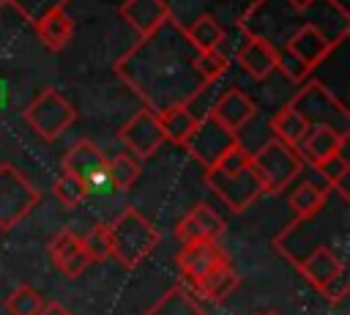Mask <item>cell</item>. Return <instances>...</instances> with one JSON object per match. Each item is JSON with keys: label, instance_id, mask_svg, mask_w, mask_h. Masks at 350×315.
I'll use <instances>...</instances> for the list:
<instances>
[{"label": "cell", "instance_id": "1", "mask_svg": "<svg viewBox=\"0 0 350 315\" xmlns=\"http://www.w3.org/2000/svg\"><path fill=\"white\" fill-rule=\"evenodd\" d=\"M197 49L186 41L183 25L167 19L156 33L139 38L123 58H118V77L150 107L167 110L189 104L208 85L194 68Z\"/></svg>", "mask_w": 350, "mask_h": 315}, {"label": "cell", "instance_id": "2", "mask_svg": "<svg viewBox=\"0 0 350 315\" xmlns=\"http://www.w3.org/2000/svg\"><path fill=\"white\" fill-rule=\"evenodd\" d=\"M107 230H109L112 257L123 268H137L161 241V233L137 208H123L107 225Z\"/></svg>", "mask_w": 350, "mask_h": 315}, {"label": "cell", "instance_id": "3", "mask_svg": "<svg viewBox=\"0 0 350 315\" xmlns=\"http://www.w3.org/2000/svg\"><path fill=\"white\" fill-rule=\"evenodd\" d=\"M22 118L30 123V129H33L41 140L52 142V140H57V137L77 121V110L71 107V101H68L60 90L44 88V90H38L36 99L25 107V115H22Z\"/></svg>", "mask_w": 350, "mask_h": 315}, {"label": "cell", "instance_id": "4", "mask_svg": "<svg viewBox=\"0 0 350 315\" xmlns=\"http://www.w3.org/2000/svg\"><path fill=\"white\" fill-rule=\"evenodd\" d=\"M293 110H298L309 126L314 123H325L342 134H350V112L347 107L323 85V82H306L290 101Z\"/></svg>", "mask_w": 350, "mask_h": 315}, {"label": "cell", "instance_id": "5", "mask_svg": "<svg viewBox=\"0 0 350 315\" xmlns=\"http://www.w3.org/2000/svg\"><path fill=\"white\" fill-rule=\"evenodd\" d=\"M252 167L257 170L265 192H282L301 175L304 159L298 156L295 148L279 140H268L257 153H252Z\"/></svg>", "mask_w": 350, "mask_h": 315}, {"label": "cell", "instance_id": "6", "mask_svg": "<svg viewBox=\"0 0 350 315\" xmlns=\"http://www.w3.org/2000/svg\"><path fill=\"white\" fill-rule=\"evenodd\" d=\"M38 205V189L14 164H0V227L11 230Z\"/></svg>", "mask_w": 350, "mask_h": 315}, {"label": "cell", "instance_id": "7", "mask_svg": "<svg viewBox=\"0 0 350 315\" xmlns=\"http://www.w3.org/2000/svg\"><path fill=\"white\" fill-rule=\"evenodd\" d=\"M205 181L211 192L232 211L249 208L260 194H265V186L257 175V170L249 164L238 173H219V170H205Z\"/></svg>", "mask_w": 350, "mask_h": 315}, {"label": "cell", "instance_id": "8", "mask_svg": "<svg viewBox=\"0 0 350 315\" xmlns=\"http://www.w3.org/2000/svg\"><path fill=\"white\" fill-rule=\"evenodd\" d=\"M241 142L238 134H232L230 129H224L213 115H202L194 126V131L183 140V148L189 151V156L194 162H200L205 170L216 167V162L235 145Z\"/></svg>", "mask_w": 350, "mask_h": 315}, {"label": "cell", "instance_id": "9", "mask_svg": "<svg viewBox=\"0 0 350 315\" xmlns=\"http://www.w3.org/2000/svg\"><path fill=\"white\" fill-rule=\"evenodd\" d=\"M120 142L129 148V153H134L139 162L153 156L164 140V131H161V123H159V112L150 110V107H142L139 112H134L118 131Z\"/></svg>", "mask_w": 350, "mask_h": 315}, {"label": "cell", "instance_id": "10", "mask_svg": "<svg viewBox=\"0 0 350 315\" xmlns=\"http://www.w3.org/2000/svg\"><path fill=\"white\" fill-rule=\"evenodd\" d=\"M284 49H290L304 66H309V68L314 71V68L331 55V49H336V44H334L328 36H323L314 25L301 22V25L287 36Z\"/></svg>", "mask_w": 350, "mask_h": 315}, {"label": "cell", "instance_id": "11", "mask_svg": "<svg viewBox=\"0 0 350 315\" xmlns=\"http://www.w3.org/2000/svg\"><path fill=\"white\" fill-rule=\"evenodd\" d=\"M49 257L55 263V268L66 277V279H77L88 271L90 257L82 247V238L71 230H60L52 241H49Z\"/></svg>", "mask_w": 350, "mask_h": 315}, {"label": "cell", "instance_id": "12", "mask_svg": "<svg viewBox=\"0 0 350 315\" xmlns=\"http://www.w3.org/2000/svg\"><path fill=\"white\" fill-rule=\"evenodd\" d=\"M224 230V219L205 203H197L175 227V238L180 244H197V241H216Z\"/></svg>", "mask_w": 350, "mask_h": 315}, {"label": "cell", "instance_id": "13", "mask_svg": "<svg viewBox=\"0 0 350 315\" xmlns=\"http://www.w3.org/2000/svg\"><path fill=\"white\" fill-rule=\"evenodd\" d=\"M120 19L139 36L156 33L167 19H172V11L164 0H126L120 5Z\"/></svg>", "mask_w": 350, "mask_h": 315}, {"label": "cell", "instance_id": "14", "mask_svg": "<svg viewBox=\"0 0 350 315\" xmlns=\"http://www.w3.org/2000/svg\"><path fill=\"white\" fill-rule=\"evenodd\" d=\"M257 107L254 101L249 99V93H243L241 88H227L211 107L208 115H213L224 129H230L232 134H238L252 118H254Z\"/></svg>", "mask_w": 350, "mask_h": 315}, {"label": "cell", "instance_id": "15", "mask_svg": "<svg viewBox=\"0 0 350 315\" xmlns=\"http://www.w3.org/2000/svg\"><path fill=\"white\" fill-rule=\"evenodd\" d=\"M345 142H347V134L325 126V123H314L306 129V134L301 137V142L295 145L298 156L309 164H317L320 159L336 153V151H345Z\"/></svg>", "mask_w": 350, "mask_h": 315}, {"label": "cell", "instance_id": "16", "mask_svg": "<svg viewBox=\"0 0 350 315\" xmlns=\"http://www.w3.org/2000/svg\"><path fill=\"white\" fill-rule=\"evenodd\" d=\"M235 58L252 79H265L271 71H276V47L260 36L243 33V44L238 47Z\"/></svg>", "mask_w": 350, "mask_h": 315}, {"label": "cell", "instance_id": "17", "mask_svg": "<svg viewBox=\"0 0 350 315\" xmlns=\"http://www.w3.org/2000/svg\"><path fill=\"white\" fill-rule=\"evenodd\" d=\"M227 255L221 252V247L216 241H197V244H183V249L178 252V268L183 274V285L200 279L208 268H213L219 260H224Z\"/></svg>", "mask_w": 350, "mask_h": 315}, {"label": "cell", "instance_id": "18", "mask_svg": "<svg viewBox=\"0 0 350 315\" xmlns=\"http://www.w3.org/2000/svg\"><path fill=\"white\" fill-rule=\"evenodd\" d=\"M189 290L197 293V299H208V301H224L235 288H238V274L232 268V263L224 257L219 260L213 268H208L200 279L186 285Z\"/></svg>", "mask_w": 350, "mask_h": 315}, {"label": "cell", "instance_id": "19", "mask_svg": "<svg viewBox=\"0 0 350 315\" xmlns=\"http://www.w3.org/2000/svg\"><path fill=\"white\" fill-rule=\"evenodd\" d=\"M295 268L301 271V277L320 293L323 290V285L328 282V279H334L342 268H345V263L334 255V249L331 247H314L304 260H298L295 263Z\"/></svg>", "mask_w": 350, "mask_h": 315}, {"label": "cell", "instance_id": "20", "mask_svg": "<svg viewBox=\"0 0 350 315\" xmlns=\"http://www.w3.org/2000/svg\"><path fill=\"white\" fill-rule=\"evenodd\" d=\"M328 194H331V184L328 181H304L293 189L290 194V205L295 211V219H314L325 203H328Z\"/></svg>", "mask_w": 350, "mask_h": 315}, {"label": "cell", "instance_id": "21", "mask_svg": "<svg viewBox=\"0 0 350 315\" xmlns=\"http://www.w3.org/2000/svg\"><path fill=\"white\" fill-rule=\"evenodd\" d=\"M142 315H208V312L197 301V296L183 282H178V285L167 288L164 296L153 307H148Z\"/></svg>", "mask_w": 350, "mask_h": 315}, {"label": "cell", "instance_id": "22", "mask_svg": "<svg viewBox=\"0 0 350 315\" xmlns=\"http://www.w3.org/2000/svg\"><path fill=\"white\" fill-rule=\"evenodd\" d=\"M63 170L66 173H71V175H77V178H88L90 173H96L98 167H104L107 164V156H104V151L96 145V142H90V140H79V142H74L66 153H63Z\"/></svg>", "mask_w": 350, "mask_h": 315}, {"label": "cell", "instance_id": "23", "mask_svg": "<svg viewBox=\"0 0 350 315\" xmlns=\"http://www.w3.org/2000/svg\"><path fill=\"white\" fill-rule=\"evenodd\" d=\"M36 27V36L38 41L49 49V52H60L68 47V41L74 38V22L66 11H52L46 14L41 22L33 25Z\"/></svg>", "mask_w": 350, "mask_h": 315}, {"label": "cell", "instance_id": "24", "mask_svg": "<svg viewBox=\"0 0 350 315\" xmlns=\"http://www.w3.org/2000/svg\"><path fill=\"white\" fill-rule=\"evenodd\" d=\"M197 121H200V118L189 110V104H175V107L159 110V123H161L164 140L178 142V145H183V140L194 131Z\"/></svg>", "mask_w": 350, "mask_h": 315}, {"label": "cell", "instance_id": "25", "mask_svg": "<svg viewBox=\"0 0 350 315\" xmlns=\"http://www.w3.org/2000/svg\"><path fill=\"white\" fill-rule=\"evenodd\" d=\"M183 36L197 52H213V49H219L221 38H224V30L211 14H202V16H197L194 22H189L183 27Z\"/></svg>", "mask_w": 350, "mask_h": 315}, {"label": "cell", "instance_id": "26", "mask_svg": "<svg viewBox=\"0 0 350 315\" xmlns=\"http://www.w3.org/2000/svg\"><path fill=\"white\" fill-rule=\"evenodd\" d=\"M306 129H309L306 118H304L298 110H293L290 104H284V107L271 118L273 140H279V142H284V145H290V148H295V145L301 142V137L306 134Z\"/></svg>", "mask_w": 350, "mask_h": 315}, {"label": "cell", "instance_id": "27", "mask_svg": "<svg viewBox=\"0 0 350 315\" xmlns=\"http://www.w3.org/2000/svg\"><path fill=\"white\" fill-rule=\"evenodd\" d=\"M312 167L317 170V175H320L323 181L331 184V189L339 192L342 200H350V189H347V173H350V164H347L345 151H336V153L320 159V162L312 164Z\"/></svg>", "mask_w": 350, "mask_h": 315}, {"label": "cell", "instance_id": "28", "mask_svg": "<svg viewBox=\"0 0 350 315\" xmlns=\"http://www.w3.org/2000/svg\"><path fill=\"white\" fill-rule=\"evenodd\" d=\"M107 170H109V178H112V186L115 189H131L142 173V162L134 156V153H118L107 162Z\"/></svg>", "mask_w": 350, "mask_h": 315}, {"label": "cell", "instance_id": "29", "mask_svg": "<svg viewBox=\"0 0 350 315\" xmlns=\"http://www.w3.org/2000/svg\"><path fill=\"white\" fill-rule=\"evenodd\" d=\"M55 197H57V203L63 208H77V205H82L88 200V186H85L82 178H77V175L63 170L60 178L55 181Z\"/></svg>", "mask_w": 350, "mask_h": 315}, {"label": "cell", "instance_id": "30", "mask_svg": "<svg viewBox=\"0 0 350 315\" xmlns=\"http://www.w3.org/2000/svg\"><path fill=\"white\" fill-rule=\"evenodd\" d=\"M41 307H44V299H41L38 290L30 288V285L14 288L11 296L5 299V312H8V315H38Z\"/></svg>", "mask_w": 350, "mask_h": 315}, {"label": "cell", "instance_id": "31", "mask_svg": "<svg viewBox=\"0 0 350 315\" xmlns=\"http://www.w3.org/2000/svg\"><path fill=\"white\" fill-rule=\"evenodd\" d=\"M68 3H71V0H8V5H14L16 14H19L27 25L41 22V19H44L46 14H52V11H66Z\"/></svg>", "mask_w": 350, "mask_h": 315}, {"label": "cell", "instance_id": "32", "mask_svg": "<svg viewBox=\"0 0 350 315\" xmlns=\"http://www.w3.org/2000/svg\"><path fill=\"white\" fill-rule=\"evenodd\" d=\"M227 66H230V60H227V55H221L219 49H213V52H197V55H194V68H197V74L202 77L205 85H211V82H216L219 77H224Z\"/></svg>", "mask_w": 350, "mask_h": 315}, {"label": "cell", "instance_id": "33", "mask_svg": "<svg viewBox=\"0 0 350 315\" xmlns=\"http://www.w3.org/2000/svg\"><path fill=\"white\" fill-rule=\"evenodd\" d=\"M82 247L90 257V263H104L112 257V247H109V230L107 225H96L85 238H82Z\"/></svg>", "mask_w": 350, "mask_h": 315}, {"label": "cell", "instance_id": "34", "mask_svg": "<svg viewBox=\"0 0 350 315\" xmlns=\"http://www.w3.org/2000/svg\"><path fill=\"white\" fill-rule=\"evenodd\" d=\"M276 71H282V77H287L290 82H306V77L312 74L309 66H304L290 49L276 47Z\"/></svg>", "mask_w": 350, "mask_h": 315}, {"label": "cell", "instance_id": "35", "mask_svg": "<svg viewBox=\"0 0 350 315\" xmlns=\"http://www.w3.org/2000/svg\"><path fill=\"white\" fill-rule=\"evenodd\" d=\"M252 164V153L241 145V142H235L219 162H216V167H211V170H219V173H238V170H243V167H249Z\"/></svg>", "mask_w": 350, "mask_h": 315}, {"label": "cell", "instance_id": "36", "mask_svg": "<svg viewBox=\"0 0 350 315\" xmlns=\"http://www.w3.org/2000/svg\"><path fill=\"white\" fill-rule=\"evenodd\" d=\"M347 290H350V277H347V268H342L334 279H328V282L323 285L320 296H323V299H328L331 304H339V301H345Z\"/></svg>", "mask_w": 350, "mask_h": 315}, {"label": "cell", "instance_id": "37", "mask_svg": "<svg viewBox=\"0 0 350 315\" xmlns=\"http://www.w3.org/2000/svg\"><path fill=\"white\" fill-rule=\"evenodd\" d=\"M85 186H88V197H90V194H109V192H115L107 164H104V167H98L96 173H90V175L85 178Z\"/></svg>", "mask_w": 350, "mask_h": 315}, {"label": "cell", "instance_id": "38", "mask_svg": "<svg viewBox=\"0 0 350 315\" xmlns=\"http://www.w3.org/2000/svg\"><path fill=\"white\" fill-rule=\"evenodd\" d=\"M38 315H71V312L60 301H44V307L38 310Z\"/></svg>", "mask_w": 350, "mask_h": 315}, {"label": "cell", "instance_id": "39", "mask_svg": "<svg viewBox=\"0 0 350 315\" xmlns=\"http://www.w3.org/2000/svg\"><path fill=\"white\" fill-rule=\"evenodd\" d=\"M284 3H287V5L293 8V11H298V14H304V11H309V8H312V5L317 3V0H284Z\"/></svg>", "mask_w": 350, "mask_h": 315}, {"label": "cell", "instance_id": "40", "mask_svg": "<svg viewBox=\"0 0 350 315\" xmlns=\"http://www.w3.org/2000/svg\"><path fill=\"white\" fill-rule=\"evenodd\" d=\"M8 104V85H5V79H0V110Z\"/></svg>", "mask_w": 350, "mask_h": 315}, {"label": "cell", "instance_id": "41", "mask_svg": "<svg viewBox=\"0 0 350 315\" xmlns=\"http://www.w3.org/2000/svg\"><path fill=\"white\" fill-rule=\"evenodd\" d=\"M254 315H279L276 310H260V312H254Z\"/></svg>", "mask_w": 350, "mask_h": 315}, {"label": "cell", "instance_id": "42", "mask_svg": "<svg viewBox=\"0 0 350 315\" xmlns=\"http://www.w3.org/2000/svg\"><path fill=\"white\" fill-rule=\"evenodd\" d=\"M3 5H8V0H0V8H3Z\"/></svg>", "mask_w": 350, "mask_h": 315}]
</instances>
